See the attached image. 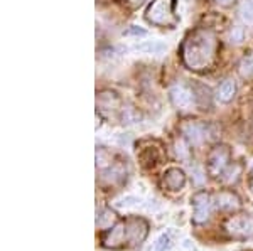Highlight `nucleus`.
<instances>
[{"label":"nucleus","instance_id":"1","mask_svg":"<svg viewBox=\"0 0 253 251\" xmlns=\"http://www.w3.org/2000/svg\"><path fill=\"white\" fill-rule=\"evenodd\" d=\"M214 36L208 31H196L184 42L182 59L189 70H205L214 58Z\"/></svg>","mask_w":253,"mask_h":251},{"label":"nucleus","instance_id":"2","mask_svg":"<svg viewBox=\"0 0 253 251\" xmlns=\"http://www.w3.org/2000/svg\"><path fill=\"white\" fill-rule=\"evenodd\" d=\"M175 0H154L145 12V19L154 26L166 27L174 22Z\"/></svg>","mask_w":253,"mask_h":251},{"label":"nucleus","instance_id":"3","mask_svg":"<svg viewBox=\"0 0 253 251\" xmlns=\"http://www.w3.org/2000/svg\"><path fill=\"white\" fill-rule=\"evenodd\" d=\"M149 233V224L142 217H132L125 221V245L133 246L142 243Z\"/></svg>","mask_w":253,"mask_h":251},{"label":"nucleus","instance_id":"4","mask_svg":"<svg viewBox=\"0 0 253 251\" xmlns=\"http://www.w3.org/2000/svg\"><path fill=\"white\" fill-rule=\"evenodd\" d=\"M169 98L170 103L174 105L177 110H191L196 103V93L187 88L186 84H174L169 90Z\"/></svg>","mask_w":253,"mask_h":251},{"label":"nucleus","instance_id":"5","mask_svg":"<svg viewBox=\"0 0 253 251\" xmlns=\"http://www.w3.org/2000/svg\"><path fill=\"white\" fill-rule=\"evenodd\" d=\"M231 152L226 145H218L213 150L210 152V157H208V172L213 177L221 176L224 169L228 167V162H230Z\"/></svg>","mask_w":253,"mask_h":251},{"label":"nucleus","instance_id":"6","mask_svg":"<svg viewBox=\"0 0 253 251\" xmlns=\"http://www.w3.org/2000/svg\"><path fill=\"white\" fill-rule=\"evenodd\" d=\"M226 231L233 238L247 240L253 236V219L248 216H235L226 221Z\"/></svg>","mask_w":253,"mask_h":251},{"label":"nucleus","instance_id":"7","mask_svg":"<svg viewBox=\"0 0 253 251\" xmlns=\"http://www.w3.org/2000/svg\"><path fill=\"white\" fill-rule=\"evenodd\" d=\"M193 208H194V214H193V221L196 224H203L210 219V209H211V197L210 194L201 191L196 192L193 196Z\"/></svg>","mask_w":253,"mask_h":251},{"label":"nucleus","instance_id":"8","mask_svg":"<svg viewBox=\"0 0 253 251\" xmlns=\"http://www.w3.org/2000/svg\"><path fill=\"white\" fill-rule=\"evenodd\" d=\"M182 135L184 139L189 142L191 145H201L203 142L210 139V127L205 123H199V121H187L182 125Z\"/></svg>","mask_w":253,"mask_h":251},{"label":"nucleus","instance_id":"9","mask_svg":"<svg viewBox=\"0 0 253 251\" xmlns=\"http://www.w3.org/2000/svg\"><path fill=\"white\" fill-rule=\"evenodd\" d=\"M103 245L107 248H122L125 245V221L117 222L113 228L103 236Z\"/></svg>","mask_w":253,"mask_h":251},{"label":"nucleus","instance_id":"10","mask_svg":"<svg viewBox=\"0 0 253 251\" xmlns=\"http://www.w3.org/2000/svg\"><path fill=\"white\" fill-rule=\"evenodd\" d=\"M162 180H164V185L169 189V191L177 192L184 187L186 174H184V171H181V169H177V167H170L164 172V179Z\"/></svg>","mask_w":253,"mask_h":251},{"label":"nucleus","instance_id":"11","mask_svg":"<svg viewBox=\"0 0 253 251\" xmlns=\"http://www.w3.org/2000/svg\"><path fill=\"white\" fill-rule=\"evenodd\" d=\"M214 206L221 211H235L240 208L238 196L230 191H221L214 196Z\"/></svg>","mask_w":253,"mask_h":251},{"label":"nucleus","instance_id":"12","mask_svg":"<svg viewBox=\"0 0 253 251\" xmlns=\"http://www.w3.org/2000/svg\"><path fill=\"white\" fill-rule=\"evenodd\" d=\"M235 95H236V83L231 78L224 79L218 86V90H216V100L219 103H230L235 98Z\"/></svg>","mask_w":253,"mask_h":251},{"label":"nucleus","instance_id":"13","mask_svg":"<svg viewBox=\"0 0 253 251\" xmlns=\"http://www.w3.org/2000/svg\"><path fill=\"white\" fill-rule=\"evenodd\" d=\"M133 49L137 52H144V54H162L167 51V44L162 40H144L133 46Z\"/></svg>","mask_w":253,"mask_h":251},{"label":"nucleus","instance_id":"14","mask_svg":"<svg viewBox=\"0 0 253 251\" xmlns=\"http://www.w3.org/2000/svg\"><path fill=\"white\" fill-rule=\"evenodd\" d=\"M174 246V231H166L154 243V251H169Z\"/></svg>","mask_w":253,"mask_h":251},{"label":"nucleus","instance_id":"15","mask_svg":"<svg viewBox=\"0 0 253 251\" xmlns=\"http://www.w3.org/2000/svg\"><path fill=\"white\" fill-rule=\"evenodd\" d=\"M238 14H240V19H242L247 26H253V2L252 0H243V2L240 3Z\"/></svg>","mask_w":253,"mask_h":251},{"label":"nucleus","instance_id":"16","mask_svg":"<svg viewBox=\"0 0 253 251\" xmlns=\"http://www.w3.org/2000/svg\"><path fill=\"white\" fill-rule=\"evenodd\" d=\"M115 214H113L110 209H103L100 216L96 217V226L98 228H112V224L115 222Z\"/></svg>","mask_w":253,"mask_h":251},{"label":"nucleus","instance_id":"17","mask_svg":"<svg viewBox=\"0 0 253 251\" xmlns=\"http://www.w3.org/2000/svg\"><path fill=\"white\" fill-rule=\"evenodd\" d=\"M228 39H230L231 44H242L245 40V27L240 26V24H235V26L230 29Z\"/></svg>","mask_w":253,"mask_h":251},{"label":"nucleus","instance_id":"18","mask_svg":"<svg viewBox=\"0 0 253 251\" xmlns=\"http://www.w3.org/2000/svg\"><path fill=\"white\" fill-rule=\"evenodd\" d=\"M174 152H175V155H177L181 160H187L191 157V152H189V148H187V145H186L184 140H177V142H175V143H174Z\"/></svg>","mask_w":253,"mask_h":251},{"label":"nucleus","instance_id":"19","mask_svg":"<svg viewBox=\"0 0 253 251\" xmlns=\"http://www.w3.org/2000/svg\"><path fill=\"white\" fill-rule=\"evenodd\" d=\"M240 74L243 78H252L253 76V59L252 58H247L240 63Z\"/></svg>","mask_w":253,"mask_h":251},{"label":"nucleus","instance_id":"20","mask_svg":"<svg viewBox=\"0 0 253 251\" xmlns=\"http://www.w3.org/2000/svg\"><path fill=\"white\" fill-rule=\"evenodd\" d=\"M138 118H140V115L130 107L124 108V111H122V121H124V123H135Z\"/></svg>","mask_w":253,"mask_h":251},{"label":"nucleus","instance_id":"21","mask_svg":"<svg viewBox=\"0 0 253 251\" xmlns=\"http://www.w3.org/2000/svg\"><path fill=\"white\" fill-rule=\"evenodd\" d=\"M108 160H110L108 153L105 150H101V148H98V150H96V165H98V167H107Z\"/></svg>","mask_w":253,"mask_h":251},{"label":"nucleus","instance_id":"22","mask_svg":"<svg viewBox=\"0 0 253 251\" xmlns=\"http://www.w3.org/2000/svg\"><path fill=\"white\" fill-rule=\"evenodd\" d=\"M240 171H242V169H240V165H233V167L230 169V171L226 172V177H224V182H226V184H231V182H235L236 179H238V174H240Z\"/></svg>","mask_w":253,"mask_h":251},{"label":"nucleus","instance_id":"23","mask_svg":"<svg viewBox=\"0 0 253 251\" xmlns=\"http://www.w3.org/2000/svg\"><path fill=\"white\" fill-rule=\"evenodd\" d=\"M124 36H147V31L140 29V27H137V26H132L130 29H126L124 32Z\"/></svg>","mask_w":253,"mask_h":251},{"label":"nucleus","instance_id":"24","mask_svg":"<svg viewBox=\"0 0 253 251\" xmlns=\"http://www.w3.org/2000/svg\"><path fill=\"white\" fill-rule=\"evenodd\" d=\"M194 179H196V184H201V182L205 180V177H203V172H201V169L194 167Z\"/></svg>","mask_w":253,"mask_h":251},{"label":"nucleus","instance_id":"25","mask_svg":"<svg viewBox=\"0 0 253 251\" xmlns=\"http://www.w3.org/2000/svg\"><path fill=\"white\" fill-rule=\"evenodd\" d=\"M233 2H235V0H216V3H218V5H221V7H228V5H231Z\"/></svg>","mask_w":253,"mask_h":251},{"label":"nucleus","instance_id":"26","mask_svg":"<svg viewBox=\"0 0 253 251\" xmlns=\"http://www.w3.org/2000/svg\"><path fill=\"white\" fill-rule=\"evenodd\" d=\"M130 3H132V5H140L142 2H144V0H128Z\"/></svg>","mask_w":253,"mask_h":251},{"label":"nucleus","instance_id":"27","mask_svg":"<svg viewBox=\"0 0 253 251\" xmlns=\"http://www.w3.org/2000/svg\"><path fill=\"white\" fill-rule=\"evenodd\" d=\"M250 187H252V192H253V169H252V172H250Z\"/></svg>","mask_w":253,"mask_h":251}]
</instances>
